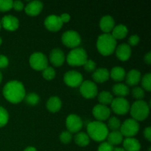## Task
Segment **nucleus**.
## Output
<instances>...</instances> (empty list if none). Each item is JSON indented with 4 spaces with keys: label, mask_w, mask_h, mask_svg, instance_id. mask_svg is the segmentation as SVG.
Here are the masks:
<instances>
[{
    "label": "nucleus",
    "mask_w": 151,
    "mask_h": 151,
    "mask_svg": "<svg viewBox=\"0 0 151 151\" xmlns=\"http://www.w3.org/2000/svg\"><path fill=\"white\" fill-rule=\"evenodd\" d=\"M123 147L125 151H139L141 149V145L137 139L128 137L124 140Z\"/></svg>",
    "instance_id": "412c9836"
},
{
    "label": "nucleus",
    "mask_w": 151,
    "mask_h": 151,
    "mask_svg": "<svg viewBox=\"0 0 151 151\" xmlns=\"http://www.w3.org/2000/svg\"><path fill=\"white\" fill-rule=\"evenodd\" d=\"M43 9V3L40 1H29L25 7V13L29 16H37Z\"/></svg>",
    "instance_id": "a211bd4d"
},
{
    "label": "nucleus",
    "mask_w": 151,
    "mask_h": 151,
    "mask_svg": "<svg viewBox=\"0 0 151 151\" xmlns=\"http://www.w3.org/2000/svg\"><path fill=\"white\" fill-rule=\"evenodd\" d=\"M150 108L147 103L143 100H137L131 107V114L136 121H142L147 117Z\"/></svg>",
    "instance_id": "20e7f679"
},
{
    "label": "nucleus",
    "mask_w": 151,
    "mask_h": 151,
    "mask_svg": "<svg viewBox=\"0 0 151 151\" xmlns=\"http://www.w3.org/2000/svg\"><path fill=\"white\" fill-rule=\"evenodd\" d=\"M1 22H0V29H1Z\"/></svg>",
    "instance_id": "3c124183"
},
{
    "label": "nucleus",
    "mask_w": 151,
    "mask_h": 151,
    "mask_svg": "<svg viewBox=\"0 0 151 151\" xmlns=\"http://www.w3.org/2000/svg\"><path fill=\"white\" fill-rule=\"evenodd\" d=\"M114 20L109 15L103 16L100 21V29L106 33H109L114 27Z\"/></svg>",
    "instance_id": "6ab92c4d"
},
{
    "label": "nucleus",
    "mask_w": 151,
    "mask_h": 151,
    "mask_svg": "<svg viewBox=\"0 0 151 151\" xmlns=\"http://www.w3.org/2000/svg\"><path fill=\"white\" fill-rule=\"evenodd\" d=\"M84 69L87 72H94L96 69V63L92 60H87L83 65Z\"/></svg>",
    "instance_id": "4c0bfd02"
},
{
    "label": "nucleus",
    "mask_w": 151,
    "mask_h": 151,
    "mask_svg": "<svg viewBox=\"0 0 151 151\" xmlns=\"http://www.w3.org/2000/svg\"><path fill=\"white\" fill-rule=\"evenodd\" d=\"M116 46V39L110 33L102 34L97 38V48L103 55H111L114 52Z\"/></svg>",
    "instance_id": "f03ea898"
},
{
    "label": "nucleus",
    "mask_w": 151,
    "mask_h": 151,
    "mask_svg": "<svg viewBox=\"0 0 151 151\" xmlns=\"http://www.w3.org/2000/svg\"><path fill=\"white\" fill-rule=\"evenodd\" d=\"M113 151H125L123 148H121V147H116V148H114Z\"/></svg>",
    "instance_id": "de8ad7c7"
},
{
    "label": "nucleus",
    "mask_w": 151,
    "mask_h": 151,
    "mask_svg": "<svg viewBox=\"0 0 151 151\" xmlns=\"http://www.w3.org/2000/svg\"><path fill=\"white\" fill-rule=\"evenodd\" d=\"M139 130V125L138 122L134 119H128L120 126V133L122 136L127 138L133 137L138 133Z\"/></svg>",
    "instance_id": "423d86ee"
},
{
    "label": "nucleus",
    "mask_w": 151,
    "mask_h": 151,
    "mask_svg": "<svg viewBox=\"0 0 151 151\" xmlns=\"http://www.w3.org/2000/svg\"><path fill=\"white\" fill-rule=\"evenodd\" d=\"M110 76L109 71L106 68H99L95 69L92 75L93 80L97 83H104L108 81Z\"/></svg>",
    "instance_id": "aec40b11"
},
{
    "label": "nucleus",
    "mask_w": 151,
    "mask_h": 151,
    "mask_svg": "<svg viewBox=\"0 0 151 151\" xmlns=\"http://www.w3.org/2000/svg\"><path fill=\"white\" fill-rule=\"evenodd\" d=\"M87 60L88 55L86 52L81 47H76L71 50L66 58L67 63L71 66H83Z\"/></svg>",
    "instance_id": "39448f33"
},
{
    "label": "nucleus",
    "mask_w": 151,
    "mask_h": 151,
    "mask_svg": "<svg viewBox=\"0 0 151 151\" xmlns=\"http://www.w3.org/2000/svg\"><path fill=\"white\" fill-rule=\"evenodd\" d=\"M66 125L68 131L72 134L78 132L82 128L83 122L81 118L78 115L70 114L66 118Z\"/></svg>",
    "instance_id": "f8f14e48"
},
{
    "label": "nucleus",
    "mask_w": 151,
    "mask_h": 151,
    "mask_svg": "<svg viewBox=\"0 0 151 151\" xmlns=\"http://www.w3.org/2000/svg\"><path fill=\"white\" fill-rule=\"evenodd\" d=\"M65 83L71 87H78L83 83V75L75 70L66 72L63 77Z\"/></svg>",
    "instance_id": "9b49d317"
},
{
    "label": "nucleus",
    "mask_w": 151,
    "mask_h": 151,
    "mask_svg": "<svg viewBox=\"0 0 151 151\" xmlns=\"http://www.w3.org/2000/svg\"><path fill=\"white\" fill-rule=\"evenodd\" d=\"M92 113L94 117L100 122V121L106 120L108 118H109L111 114V111L106 106L98 104L96 105L93 108Z\"/></svg>",
    "instance_id": "4468645a"
},
{
    "label": "nucleus",
    "mask_w": 151,
    "mask_h": 151,
    "mask_svg": "<svg viewBox=\"0 0 151 151\" xmlns=\"http://www.w3.org/2000/svg\"><path fill=\"white\" fill-rule=\"evenodd\" d=\"M60 19H61L62 22H68L70 20V16H69L68 13H63L61 14V16H60Z\"/></svg>",
    "instance_id": "c03bdc74"
},
{
    "label": "nucleus",
    "mask_w": 151,
    "mask_h": 151,
    "mask_svg": "<svg viewBox=\"0 0 151 151\" xmlns=\"http://www.w3.org/2000/svg\"><path fill=\"white\" fill-rule=\"evenodd\" d=\"M121 126L120 121L118 118L115 117V116H112L109 119V122H108V129H110L111 131H118Z\"/></svg>",
    "instance_id": "7c9ffc66"
},
{
    "label": "nucleus",
    "mask_w": 151,
    "mask_h": 151,
    "mask_svg": "<svg viewBox=\"0 0 151 151\" xmlns=\"http://www.w3.org/2000/svg\"><path fill=\"white\" fill-rule=\"evenodd\" d=\"M111 78L115 81H122L125 78V69L120 66H115L111 70Z\"/></svg>",
    "instance_id": "bb28decb"
},
{
    "label": "nucleus",
    "mask_w": 151,
    "mask_h": 151,
    "mask_svg": "<svg viewBox=\"0 0 151 151\" xmlns=\"http://www.w3.org/2000/svg\"><path fill=\"white\" fill-rule=\"evenodd\" d=\"M62 43L70 48H75L80 45L81 38L79 33L75 30H68L63 32L61 37Z\"/></svg>",
    "instance_id": "6e6552de"
},
{
    "label": "nucleus",
    "mask_w": 151,
    "mask_h": 151,
    "mask_svg": "<svg viewBox=\"0 0 151 151\" xmlns=\"http://www.w3.org/2000/svg\"><path fill=\"white\" fill-rule=\"evenodd\" d=\"M126 83L129 86H135L139 83L141 80V73L137 69H131L125 75Z\"/></svg>",
    "instance_id": "4be33fe9"
},
{
    "label": "nucleus",
    "mask_w": 151,
    "mask_h": 151,
    "mask_svg": "<svg viewBox=\"0 0 151 151\" xmlns=\"http://www.w3.org/2000/svg\"><path fill=\"white\" fill-rule=\"evenodd\" d=\"M132 95L137 100H142L145 97V91L141 87H134L132 90Z\"/></svg>",
    "instance_id": "f704fd0d"
},
{
    "label": "nucleus",
    "mask_w": 151,
    "mask_h": 151,
    "mask_svg": "<svg viewBox=\"0 0 151 151\" xmlns=\"http://www.w3.org/2000/svg\"><path fill=\"white\" fill-rule=\"evenodd\" d=\"M113 99V96L109 91H103L98 94V100L101 103V105L106 106V105L111 104Z\"/></svg>",
    "instance_id": "c85d7f7f"
},
{
    "label": "nucleus",
    "mask_w": 151,
    "mask_h": 151,
    "mask_svg": "<svg viewBox=\"0 0 151 151\" xmlns=\"http://www.w3.org/2000/svg\"><path fill=\"white\" fill-rule=\"evenodd\" d=\"M29 64L32 69L38 71H43L47 67L48 60L45 55L42 52H34L29 57Z\"/></svg>",
    "instance_id": "0eeeda50"
},
{
    "label": "nucleus",
    "mask_w": 151,
    "mask_h": 151,
    "mask_svg": "<svg viewBox=\"0 0 151 151\" xmlns=\"http://www.w3.org/2000/svg\"><path fill=\"white\" fill-rule=\"evenodd\" d=\"M108 142L110 145H116L120 144L123 139V136L119 131H111V133H109L107 136Z\"/></svg>",
    "instance_id": "393cba45"
},
{
    "label": "nucleus",
    "mask_w": 151,
    "mask_h": 151,
    "mask_svg": "<svg viewBox=\"0 0 151 151\" xmlns=\"http://www.w3.org/2000/svg\"><path fill=\"white\" fill-rule=\"evenodd\" d=\"M25 102H26L27 104L30 105V106H35L39 102V96L36 94V93L31 92L27 94V95H25L24 98Z\"/></svg>",
    "instance_id": "c756f323"
},
{
    "label": "nucleus",
    "mask_w": 151,
    "mask_h": 151,
    "mask_svg": "<svg viewBox=\"0 0 151 151\" xmlns=\"http://www.w3.org/2000/svg\"><path fill=\"white\" fill-rule=\"evenodd\" d=\"M75 142L81 147H86L89 144L90 139L88 134L84 132H79L75 135Z\"/></svg>",
    "instance_id": "cd10ccee"
},
{
    "label": "nucleus",
    "mask_w": 151,
    "mask_h": 151,
    "mask_svg": "<svg viewBox=\"0 0 151 151\" xmlns=\"http://www.w3.org/2000/svg\"><path fill=\"white\" fill-rule=\"evenodd\" d=\"M50 60L52 64L55 66H60L65 60L64 52L59 48H55L50 52Z\"/></svg>",
    "instance_id": "dca6fc26"
},
{
    "label": "nucleus",
    "mask_w": 151,
    "mask_h": 151,
    "mask_svg": "<svg viewBox=\"0 0 151 151\" xmlns=\"http://www.w3.org/2000/svg\"><path fill=\"white\" fill-rule=\"evenodd\" d=\"M151 74L147 73L143 76L142 79V86L147 91H150L151 90Z\"/></svg>",
    "instance_id": "72a5a7b5"
},
{
    "label": "nucleus",
    "mask_w": 151,
    "mask_h": 151,
    "mask_svg": "<svg viewBox=\"0 0 151 151\" xmlns=\"http://www.w3.org/2000/svg\"><path fill=\"white\" fill-rule=\"evenodd\" d=\"M1 24L5 29L9 31H14L19 26V19L12 15H7L2 18Z\"/></svg>",
    "instance_id": "2eb2a0df"
},
{
    "label": "nucleus",
    "mask_w": 151,
    "mask_h": 151,
    "mask_svg": "<svg viewBox=\"0 0 151 151\" xmlns=\"http://www.w3.org/2000/svg\"><path fill=\"white\" fill-rule=\"evenodd\" d=\"M8 58L5 55H0V68H5L8 66Z\"/></svg>",
    "instance_id": "a19ab883"
},
{
    "label": "nucleus",
    "mask_w": 151,
    "mask_h": 151,
    "mask_svg": "<svg viewBox=\"0 0 151 151\" xmlns=\"http://www.w3.org/2000/svg\"><path fill=\"white\" fill-rule=\"evenodd\" d=\"M139 42V37L137 35H132L128 39V45L131 46H136L138 43Z\"/></svg>",
    "instance_id": "ea45409f"
},
{
    "label": "nucleus",
    "mask_w": 151,
    "mask_h": 151,
    "mask_svg": "<svg viewBox=\"0 0 151 151\" xmlns=\"http://www.w3.org/2000/svg\"><path fill=\"white\" fill-rule=\"evenodd\" d=\"M111 109L116 114L124 115L128 112L130 109V104L128 100L124 97H116L113 99L111 103Z\"/></svg>",
    "instance_id": "1a4fd4ad"
},
{
    "label": "nucleus",
    "mask_w": 151,
    "mask_h": 151,
    "mask_svg": "<svg viewBox=\"0 0 151 151\" xmlns=\"http://www.w3.org/2000/svg\"><path fill=\"white\" fill-rule=\"evenodd\" d=\"M88 136L93 140L97 142H102L107 138L109 134V129L107 125L100 121H94L89 122L87 125Z\"/></svg>",
    "instance_id": "7ed1b4c3"
},
{
    "label": "nucleus",
    "mask_w": 151,
    "mask_h": 151,
    "mask_svg": "<svg viewBox=\"0 0 151 151\" xmlns=\"http://www.w3.org/2000/svg\"><path fill=\"white\" fill-rule=\"evenodd\" d=\"M24 151H37V150L35 149V147H32V146H29V147H26Z\"/></svg>",
    "instance_id": "49530a36"
},
{
    "label": "nucleus",
    "mask_w": 151,
    "mask_h": 151,
    "mask_svg": "<svg viewBox=\"0 0 151 151\" xmlns=\"http://www.w3.org/2000/svg\"><path fill=\"white\" fill-rule=\"evenodd\" d=\"M144 136L149 142L151 141V128L147 127L144 130Z\"/></svg>",
    "instance_id": "37998d69"
},
{
    "label": "nucleus",
    "mask_w": 151,
    "mask_h": 151,
    "mask_svg": "<svg viewBox=\"0 0 151 151\" xmlns=\"http://www.w3.org/2000/svg\"><path fill=\"white\" fill-rule=\"evenodd\" d=\"M112 91L118 97H123L129 94V88L124 83H116L114 85Z\"/></svg>",
    "instance_id": "a878e982"
},
{
    "label": "nucleus",
    "mask_w": 151,
    "mask_h": 151,
    "mask_svg": "<svg viewBox=\"0 0 151 151\" xmlns=\"http://www.w3.org/2000/svg\"><path fill=\"white\" fill-rule=\"evenodd\" d=\"M145 63H147V64H150L151 63V52H148L147 53V54L145 55Z\"/></svg>",
    "instance_id": "a18cd8bd"
},
{
    "label": "nucleus",
    "mask_w": 151,
    "mask_h": 151,
    "mask_svg": "<svg viewBox=\"0 0 151 151\" xmlns=\"http://www.w3.org/2000/svg\"><path fill=\"white\" fill-rule=\"evenodd\" d=\"M44 25L46 28L50 31H58L63 26V22L60 16L56 15H50L44 20Z\"/></svg>",
    "instance_id": "ddd939ff"
},
{
    "label": "nucleus",
    "mask_w": 151,
    "mask_h": 151,
    "mask_svg": "<svg viewBox=\"0 0 151 151\" xmlns=\"http://www.w3.org/2000/svg\"><path fill=\"white\" fill-rule=\"evenodd\" d=\"M62 106V102L59 97H51L49 98L47 103V108L50 112L52 113H55V112L58 111L60 109Z\"/></svg>",
    "instance_id": "5701e85b"
},
{
    "label": "nucleus",
    "mask_w": 151,
    "mask_h": 151,
    "mask_svg": "<svg viewBox=\"0 0 151 151\" xmlns=\"http://www.w3.org/2000/svg\"><path fill=\"white\" fill-rule=\"evenodd\" d=\"M72 139V134L68 131H63L60 135V140L61 141V142L64 143V144H68V143L70 142Z\"/></svg>",
    "instance_id": "e433bc0d"
},
{
    "label": "nucleus",
    "mask_w": 151,
    "mask_h": 151,
    "mask_svg": "<svg viewBox=\"0 0 151 151\" xmlns=\"http://www.w3.org/2000/svg\"><path fill=\"white\" fill-rule=\"evenodd\" d=\"M116 55L118 59L125 61L129 59L131 55V48L128 44H121L116 47Z\"/></svg>",
    "instance_id": "f3484780"
},
{
    "label": "nucleus",
    "mask_w": 151,
    "mask_h": 151,
    "mask_svg": "<svg viewBox=\"0 0 151 151\" xmlns=\"http://www.w3.org/2000/svg\"><path fill=\"white\" fill-rule=\"evenodd\" d=\"M1 43H2V39H1V36H0V46H1Z\"/></svg>",
    "instance_id": "8fccbe9b"
},
{
    "label": "nucleus",
    "mask_w": 151,
    "mask_h": 151,
    "mask_svg": "<svg viewBox=\"0 0 151 151\" xmlns=\"http://www.w3.org/2000/svg\"><path fill=\"white\" fill-rule=\"evenodd\" d=\"M81 94L86 99L94 98L97 94V87L95 83L91 81H83L80 88Z\"/></svg>",
    "instance_id": "9d476101"
},
{
    "label": "nucleus",
    "mask_w": 151,
    "mask_h": 151,
    "mask_svg": "<svg viewBox=\"0 0 151 151\" xmlns=\"http://www.w3.org/2000/svg\"><path fill=\"white\" fill-rule=\"evenodd\" d=\"M13 7L16 10H22L24 7V4L21 1H13Z\"/></svg>",
    "instance_id": "79ce46f5"
},
{
    "label": "nucleus",
    "mask_w": 151,
    "mask_h": 151,
    "mask_svg": "<svg viewBox=\"0 0 151 151\" xmlns=\"http://www.w3.org/2000/svg\"><path fill=\"white\" fill-rule=\"evenodd\" d=\"M13 7V1L11 0H0V11H7Z\"/></svg>",
    "instance_id": "c9c22d12"
},
{
    "label": "nucleus",
    "mask_w": 151,
    "mask_h": 151,
    "mask_svg": "<svg viewBox=\"0 0 151 151\" xmlns=\"http://www.w3.org/2000/svg\"><path fill=\"white\" fill-rule=\"evenodd\" d=\"M42 75L44 78L50 81V80L53 79L55 78V69L52 67L47 66V68H45L42 71Z\"/></svg>",
    "instance_id": "473e14b6"
},
{
    "label": "nucleus",
    "mask_w": 151,
    "mask_h": 151,
    "mask_svg": "<svg viewBox=\"0 0 151 151\" xmlns=\"http://www.w3.org/2000/svg\"><path fill=\"white\" fill-rule=\"evenodd\" d=\"M3 95L7 100L12 103H18L24 100L25 89L22 82L11 81L7 82L3 88Z\"/></svg>",
    "instance_id": "f257e3e1"
},
{
    "label": "nucleus",
    "mask_w": 151,
    "mask_h": 151,
    "mask_svg": "<svg viewBox=\"0 0 151 151\" xmlns=\"http://www.w3.org/2000/svg\"><path fill=\"white\" fill-rule=\"evenodd\" d=\"M1 80H2V74H1V72H0V83H1Z\"/></svg>",
    "instance_id": "09e8293b"
},
{
    "label": "nucleus",
    "mask_w": 151,
    "mask_h": 151,
    "mask_svg": "<svg viewBox=\"0 0 151 151\" xmlns=\"http://www.w3.org/2000/svg\"><path fill=\"white\" fill-rule=\"evenodd\" d=\"M9 119V114L7 110L0 106V128L4 126Z\"/></svg>",
    "instance_id": "2f4dec72"
},
{
    "label": "nucleus",
    "mask_w": 151,
    "mask_h": 151,
    "mask_svg": "<svg viewBox=\"0 0 151 151\" xmlns=\"http://www.w3.org/2000/svg\"><path fill=\"white\" fill-rule=\"evenodd\" d=\"M114 147L111 145L109 144L108 142H105L100 145L97 151H113Z\"/></svg>",
    "instance_id": "58836bf2"
},
{
    "label": "nucleus",
    "mask_w": 151,
    "mask_h": 151,
    "mask_svg": "<svg viewBox=\"0 0 151 151\" xmlns=\"http://www.w3.org/2000/svg\"><path fill=\"white\" fill-rule=\"evenodd\" d=\"M128 28L124 24H118L114 26V29H112L111 35L115 39H122L124 38L128 34Z\"/></svg>",
    "instance_id": "b1692460"
}]
</instances>
